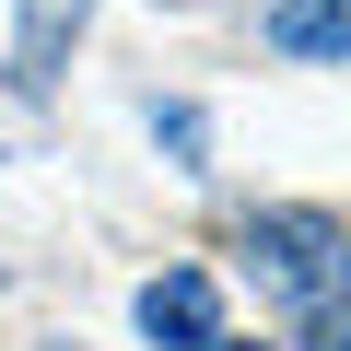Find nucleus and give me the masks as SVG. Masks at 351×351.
<instances>
[{
	"instance_id": "nucleus-5",
	"label": "nucleus",
	"mask_w": 351,
	"mask_h": 351,
	"mask_svg": "<svg viewBox=\"0 0 351 351\" xmlns=\"http://www.w3.org/2000/svg\"><path fill=\"white\" fill-rule=\"evenodd\" d=\"M152 141H164L176 164H188V176L211 164V117H199V106H152Z\"/></svg>"
},
{
	"instance_id": "nucleus-6",
	"label": "nucleus",
	"mask_w": 351,
	"mask_h": 351,
	"mask_svg": "<svg viewBox=\"0 0 351 351\" xmlns=\"http://www.w3.org/2000/svg\"><path fill=\"white\" fill-rule=\"evenodd\" d=\"M223 351H269V339H223Z\"/></svg>"
},
{
	"instance_id": "nucleus-2",
	"label": "nucleus",
	"mask_w": 351,
	"mask_h": 351,
	"mask_svg": "<svg viewBox=\"0 0 351 351\" xmlns=\"http://www.w3.org/2000/svg\"><path fill=\"white\" fill-rule=\"evenodd\" d=\"M141 339H152V351H223V293H211V269H152V281H141Z\"/></svg>"
},
{
	"instance_id": "nucleus-4",
	"label": "nucleus",
	"mask_w": 351,
	"mask_h": 351,
	"mask_svg": "<svg viewBox=\"0 0 351 351\" xmlns=\"http://www.w3.org/2000/svg\"><path fill=\"white\" fill-rule=\"evenodd\" d=\"M82 12H94V0H24V36H12V82H24V94H47V82H59V59H71Z\"/></svg>"
},
{
	"instance_id": "nucleus-1",
	"label": "nucleus",
	"mask_w": 351,
	"mask_h": 351,
	"mask_svg": "<svg viewBox=\"0 0 351 351\" xmlns=\"http://www.w3.org/2000/svg\"><path fill=\"white\" fill-rule=\"evenodd\" d=\"M246 269H258L281 328H304L316 351H351V223L339 211H258Z\"/></svg>"
},
{
	"instance_id": "nucleus-3",
	"label": "nucleus",
	"mask_w": 351,
	"mask_h": 351,
	"mask_svg": "<svg viewBox=\"0 0 351 351\" xmlns=\"http://www.w3.org/2000/svg\"><path fill=\"white\" fill-rule=\"evenodd\" d=\"M258 36L281 59H351V0H269Z\"/></svg>"
}]
</instances>
